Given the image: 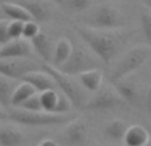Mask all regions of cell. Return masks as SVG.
I'll return each instance as SVG.
<instances>
[{
    "label": "cell",
    "instance_id": "ba28073f",
    "mask_svg": "<svg viewBox=\"0 0 151 146\" xmlns=\"http://www.w3.org/2000/svg\"><path fill=\"white\" fill-rule=\"evenodd\" d=\"M43 64H37L29 58H11V59H0V74L6 75L11 79L22 80L26 74L35 70H42Z\"/></svg>",
    "mask_w": 151,
    "mask_h": 146
},
{
    "label": "cell",
    "instance_id": "e0dca14e",
    "mask_svg": "<svg viewBox=\"0 0 151 146\" xmlns=\"http://www.w3.org/2000/svg\"><path fill=\"white\" fill-rule=\"evenodd\" d=\"M0 8L1 12L9 17L11 20H20V22H29L34 20L32 15L24 8L23 6H20L19 3H12V1H7V3H0Z\"/></svg>",
    "mask_w": 151,
    "mask_h": 146
},
{
    "label": "cell",
    "instance_id": "83f0119b",
    "mask_svg": "<svg viewBox=\"0 0 151 146\" xmlns=\"http://www.w3.org/2000/svg\"><path fill=\"white\" fill-rule=\"evenodd\" d=\"M40 32L39 26L35 20H29V22H26L23 27V38L24 39H28L31 40L32 38H35L37 34Z\"/></svg>",
    "mask_w": 151,
    "mask_h": 146
},
{
    "label": "cell",
    "instance_id": "484cf974",
    "mask_svg": "<svg viewBox=\"0 0 151 146\" xmlns=\"http://www.w3.org/2000/svg\"><path fill=\"white\" fill-rule=\"evenodd\" d=\"M20 109L28 110V111H42L43 107H42V102H40V95L37 94V93L35 95H32L31 98H28V99L20 106Z\"/></svg>",
    "mask_w": 151,
    "mask_h": 146
},
{
    "label": "cell",
    "instance_id": "6da1fadb",
    "mask_svg": "<svg viewBox=\"0 0 151 146\" xmlns=\"http://www.w3.org/2000/svg\"><path fill=\"white\" fill-rule=\"evenodd\" d=\"M114 31L115 30H98L87 26L76 27L80 39L104 64L111 63L124 44V36Z\"/></svg>",
    "mask_w": 151,
    "mask_h": 146
},
{
    "label": "cell",
    "instance_id": "f546056e",
    "mask_svg": "<svg viewBox=\"0 0 151 146\" xmlns=\"http://www.w3.org/2000/svg\"><path fill=\"white\" fill-rule=\"evenodd\" d=\"M8 113L9 110L0 103V122H4V121H8Z\"/></svg>",
    "mask_w": 151,
    "mask_h": 146
},
{
    "label": "cell",
    "instance_id": "8fae6325",
    "mask_svg": "<svg viewBox=\"0 0 151 146\" xmlns=\"http://www.w3.org/2000/svg\"><path fill=\"white\" fill-rule=\"evenodd\" d=\"M22 80L23 82H28L29 85H32L37 93H43V91H46V90H51V89H58L54 78L46 70H35V71H31L24 75Z\"/></svg>",
    "mask_w": 151,
    "mask_h": 146
},
{
    "label": "cell",
    "instance_id": "4fadbf2b",
    "mask_svg": "<svg viewBox=\"0 0 151 146\" xmlns=\"http://www.w3.org/2000/svg\"><path fill=\"white\" fill-rule=\"evenodd\" d=\"M26 137L17 127L0 122V146H22Z\"/></svg>",
    "mask_w": 151,
    "mask_h": 146
},
{
    "label": "cell",
    "instance_id": "7402d4cb",
    "mask_svg": "<svg viewBox=\"0 0 151 146\" xmlns=\"http://www.w3.org/2000/svg\"><path fill=\"white\" fill-rule=\"evenodd\" d=\"M37 91L35 90V87L32 86V85H29L28 82H23V80H22V83L17 85V87L15 89L14 94H12V99H11L12 106L20 107L28 98H31L32 95H35Z\"/></svg>",
    "mask_w": 151,
    "mask_h": 146
},
{
    "label": "cell",
    "instance_id": "44dd1931",
    "mask_svg": "<svg viewBox=\"0 0 151 146\" xmlns=\"http://www.w3.org/2000/svg\"><path fill=\"white\" fill-rule=\"evenodd\" d=\"M128 126L122 119L110 121L104 126V135L112 142H123Z\"/></svg>",
    "mask_w": 151,
    "mask_h": 146
},
{
    "label": "cell",
    "instance_id": "d6a6232c",
    "mask_svg": "<svg viewBox=\"0 0 151 146\" xmlns=\"http://www.w3.org/2000/svg\"><path fill=\"white\" fill-rule=\"evenodd\" d=\"M145 4H146L147 7H150V8H151V0H145Z\"/></svg>",
    "mask_w": 151,
    "mask_h": 146
},
{
    "label": "cell",
    "instance_id": "cb8c5ba5",
    "mask_svg": "<svg viewBox=\"0 0 151 146\" xmlns=\"http://www.w3.org/2000/svg\"><path fill=\"white\" fill-rule=\"evenodd\" d=\"M139 20L140 27H142L143 35H145L147 44L151 47V8L147 6L142 7L139 12Z\"/></svg>",
    "mask_w": 151,
    "mask_h": 146
},
{
    "label": "cell",
    "instance_id": "8992f818",
    "mask_svg": "<svg viewBox=\"0 0 151 146\" xmlns=\"http://www.w3.org/2000/svg\"><path fill=\"white\" fill-rule=\"evenodd\" d=\"M86 26L98 30H119L124 27V16L111 4H100L87 19Z\"/></svg>",
    "mask_w": 151,
    "mask_h": 146
},
{
    "label": "cell",
    "instance_id": "836d02e7",
    "mask_svg": "<svg viewBox=\"0 0 151 146\" xmlns=\"http://www.w3.org/2000/svg\"><path fill=\"white\" fill-rule=\"evenodd\" d=\"M7 1H11V0H0V3H7Z\"/></svg>",
    "mask_w": 151,
    "mask_h": 146
},
{
    "label": "cell",
    "instance_id": "1f68e13d",
    "mask_svg": "<svg viewBox=\"0 0 151 146\" xmlns=\"http://www.w3.org/2000/svg\"><path fill=\"white\" fill-rule=\"evenodd\" d=\"M37 146H59V145H58L55 141H52V139H44V141H42Z\"/></svg>",
    "mask_w": 151,
    "mask_h": 146
},
{
    "label": "cell",
    "instance_id": "7c38bea8",
    "mask_svg": "<svg viewBox=\"0 0 151 146\" xmlns=\"http://www.w3.org/2000/svg\"><path fill=\"white\" fill-rule=\"evenodd\" d=\"M31 44L34 47L35 52L44 60V63H52L55 44L52 43V40L48 38V35L39 32L36 36L31 39Z\"/></svg>",
    "mask_w": 151,
    "mask_h": 146
},
{
    "label": "cell",
    "instance_id": "277c9868",
    "mask_svg": "<svg viewBox=\"0 0 151 146\" xmlns=\"http://www.w3.org/2000/svg\"><path fill=\"white\" fill-rule=\"evenodd\" d=\"M102 63H103L102 60L88 47L86 48L82 44H76V46H74V50H72L68 59L62 66L56 67V69L67 75L78 77L79 74L88 71V70L100 69Z\"/></svg>",
    "mask_w": 151,
    "mask_h": 146
},
{
    "label": "cell",
    "instance_id": "30bf717a",
    "mask_svg": "<svg viewBox=\"0 0 151 146\" xmlns=\"http://www.w3.org/2000/svg\"><path fill=\"white\" fill-rule=\"evenodd\" d=\"M31 40L19 38L11 39L8 43L0 47V59H11V58H31L32 56Z\"/></svg>",
    "mask_w": 151,
    "mask_h": 146
},
{
    "label": "cell",
    "instance_id": "e575fe53",
    "mask_svg": "<svg viewBox=\"0 0 151 146\" xmlns=\"http://www.w3.org/2000/svg\"><path fill=\"white\" fill-rule=\"evenodd\" d=\"M146 146H151V138H150V141H148V143H147Z\"/></svg>",
    "mask_w": 151,
    "mask_h": 146
},
{
    "label": "cell",
    "instance_id": "9c48e42d",
    "mask_svg": "<svg viewBox=\"0 0 151 146\" xmlns=\"http://www.w3.org/2000/svg\"><path fill=\"white\" fill-rule=\"evenodd\" d=\"M67 146H84L88 141V126L82 119H72L68 122L62 135Z\"/></svg>",
    "mask_w": 151,
    "mask_h": 146
},
{
    "label": "cell",
    "instance_id": "52a82bcc",
    "mask_svg": "<svg viewBox=\"0 0 151 146\" xmlns=\"http://www.w3.org/2000/svg\"><path fill=\"white\" fill-rule=\"evenodd\" d=\"M123 98L118 94L116 90H112L110 87H100L94 97L88 98V100L84 103L83 109L90 111H104V110L116 109L124 105Z\"/></svg>",
    "mask_w": 151,
    "mask_h": 146
},
{
    "label": "cell",
    "instance_id": "f1b7e54d",
    "mask_svg": "<svg viewBox=\"0 0 151 146\" xmlns=\"http://www.w3.org/2000/svg\"><path fill=\"white\" fill-rule=\"evenodd\" d=\"M8 24H9L8 20L0 19V46L8 43L11 40V36H9L8 32Z\"/></svg>",
    "mask_w": 151,
    "mask_h": 146
},
{
    "label": "cell",
    "instance_id": "5bb4252c",
    "mask_svg": "<svg viewBox=\"0 0 151 146\" xmlns=\"http://www.w3.org/2000/svg\"><path fill=\"white\" fill-rule=\"evenodd\" d=\"M148 141H150V134L147 129L142 125H132L128 126L123 143L126 146H146Z\"/></svg>",
    "mask_w": 151,
    "mask_h": 146
},
{
    "label": "cell",
    "instance_id": "5b68a950",
    "mask_svg": "<svg viewBox=\"0 0 151 146\" xmlns=\"http://www.w3.org/2000/svg\"><path fill=\"white\" fill-rule=\"evenodd\" d=\"M43 70H46L48 74H51V77L54 78L55 83H56L58 89L70 98V100L72 102V105L75 107L84 106V103L88 99L86 97V93H84L86 89L82 86V83L75 82L71 78V75H67L64 72L59 71L51 63H43Z\"/></svg>",
    "mask_w": 151,
    "mask_h": 146
},
{
    "label": "cell",
    "instance_id": "ffe728a7",
    "mask_svg": "<svg viewBox=\"0 0 151 146\" xmlns=\"http://www.w3.org/2000/svg\"><path fill=\"white\" fill-rule=\"evenodd\" d=\"M17 80L11 79V78L6 77V75L0 74V103L3 105L6 109L12 106L11 99L12 94H14L15 89L17 87Z\"/></svg>",
    "mask_w": 151,
    "mask_h": 146
},
{
    "label": "cell",
    "instance_id": "d4e9b609",
    "mask_svg": "<svg viewBox=\"0 0 151 146\" xmlns=\"http://www.w3.org/2000/svg\"><path fill=\"white\" fill-rule=\"evenodd\" d=\"M60 3H64L67 8L75 12H83L91 7L92 0H60Z\"/></svg>",
    "mask_w": 151,
    "mask_h": 146
},
{
    "label": "cell",
    "instance_id": "3957f363",
    "mask_svg": "<svg viewBox=\"0 0 151 146\" xmlns=\"http://www.w3.org/2000/svg\"><path fill=\"white\" fill-rule=\"evenodd\" d=\"M151 56V47L150 46H138L134 48L128 50L114 66L111 74H110V80L111 83H116L118 80L124 79L134 74L135 71L140 69L143 64L148 60Z\"/></svg>",
    "mask_w": 151,
    "mask_h": 146
},
{
    "label": "cell",
    "instance_id": "2e32d148",
    "mask_svg": "<svg viewBox=\"0 0 151 146\" xmlns=\"http://www.w3.org/2000/svg\"><path fill=\"white\" fill-rule=\"evenodd\" d=\"M78 78H79V82L82 83V86L90 93H96L98 90L102 87L103 72L100 69H94V70L84 71L78 75Z\"/></svg>",
    "mask_w": 151,
    "mask_h": 146
},
{
    "label": "cell",
    "instance_id": "d590c367",
    "mask_svg": "<svg viewBox=\"0 0 151 146\" xmlns=\"http://www.w3.org/2000/svg\"><path fill=\"white\" fill-rule=\"evenodd\" d=\"M58 1H60V0H58Z\"/></svg>",
    "mask_w": 151,
    "mask_h": 146
},
{
    "label": "cell",
    "instance_id": "7a4b0ae2",
    "mask_svg": "<svg viewBox=\"0 0 151 146\" xmlns=\"http://www.w3.org/2000/svg\"><path fill=\"white\" fill-rule=\"evenodd\" d=\"M75 117L72 114H58V113H48V111H28L23 109H14L9 110L8 121L17 125L24 126H51V125H62L68 123Z\"/></svg>",
    "mask_w": 151,
    "mask_h": 146
},
{
    "label": "cell",
    "instance_id": "4316f807",
    "mask_svg": "<svg viewBox=\"0 0 151 146\" xmlns=\"http://www.w3.org/2000/svg\"><path fill=\"white\" fill-rule=\"evenodd\" d=\"M26 22H20V20H11L8 24V32L11 39H19L23 38V27Z\"/></svg>",
    "mask_w": 151,
    "mask_h": 146
},
{
    "label": "cell",
    "instance_id": "ac0fdd59",
    "mask_svg": "<svg viewBox=\"0 0 151 146\" xmlns=\"http://www.w3.org/2000/svg\"><path fill=\"white\" fill-rule=\"evenodd\" d=\"M19 4L23 6L36 22H43V20H47L50 17L48 7L42 0H20Z\"/></svg>",
    "mask_w": 151,
    "mask_h": 146
},
{
    "label": "cell",
    "instance_id": "603a6c76",
    "mask_svg": "<svg viewBox=\"0 0 151 146\" xmlns=\"http://www.w3.org/2000/svg\"><path fill=\"white\" fill-rule=\"evenodd\" d=\"M39 95H40V102H42L43 110L48 113H56L60 93H58L56 89H51V90H46V91L40 93Z\"/></svg>",
    "mask_w": 151,
    "mask_h": 146
},
{
    "label": "cell",
    "instance_id": "9a60e30c",
    "mask_svg": "<svg viewBox=\"0 0 151 146\" xmlns=\"http://www.w3.org/2000/svg\"><path fill=\"white\" fill-rule=\"evenodd\" d=\"M115 90L118 91V94L123 98L126 103H134L138 102L139 99V91H138V87L132 80H130V78H124V79L118 80L116 83H114Z\"/></svg>",
    "mask_w": 151,
    "mask_h": 146
},
{
    "label": "cell",
    "instance_id": "4dcf8cb0",
    "mask_svg": "<svg viewBox=\"0 0 151 146\" xmlns=\"http://www.w3.org/2000/svg\"><path fill=\"white\" fill-rule=\"evenodd\" d=\"M146 107H147L148 114L151 115V85H150V87H148L147 97H146Z\"/></svg>",
    "mask_w": 151,
    "mask_h": 146
},
{
    "label": "cell",
    "instance_id": "8d00e7d4",
    "mask_svg": "<svg viewBox=\"0 0 151 146\" xmlns=\"http://www.w3.org/2000/svg\"><path fill=\"white\" fill-rule=\"evenodd\" d=\"M0 11H1V8H0Z\"/></svg>",
    "mask_w": 151,
    "mask_h": 146
},
{
    "label": "cell",
    "instance_id": "d6986e66",
    "mask_svg": "<svg viewBox=\"0 0 151 146\" xmlns=\"http://www.w3.org/2000/svg\"><path fill=\"white\" fill-rule=\"evenodd\" d=\"M72 50H74V44L70 42L67 38H62L55 43V51H54V59H52V66L59 67L62 66L64 62L70 58Z\"/></svg>",
    "mask_w": 151,
    "mask_h": 146
}]
</instances>
